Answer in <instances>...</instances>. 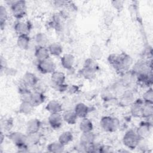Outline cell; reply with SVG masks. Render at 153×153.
<instances>
[{
	"mask_svg": "<svg viewBox=\"0 0 153 153\" xmlns=\"http://www.w3.org/2000/svg\"><path fill=\"white\" fill-rule=\"evenodd\" d=\"M100 124L102 128L105 131L114 132L119 127L120 121L115 117L104 116L102 117L100 121Z\"/></svg>",
	"mask_w": 153,
	"mask_h": 153,
	"instance_id": "obj_1",
	"label": "cell"
},
{
	"mask_svg": "<svg viewBox=\"0 0 153 153\" xmlns=\"http://www.w3.org/2000/svg\"><path fill=\"white\" fill-rule=\"evenodd\" d=\"M140 138L137 134L136 131L133 130H129L127 131L123 137V144L128 148L130 149H134L137 147V145L140 142Z\"/></svg>",
	"mask_w": 153,
	"mask_h": 153,
	"instance_id": "obj_2",
	"label": "cell"
},
{
	"mask_svg": "<svg viewBox=\"0 0 153 153\" xmlns=\"http://www.w3.org/2000/svg\"><path fill=\"white\" fill-rule=\"evenodd\" d=\"M132 63L133 60L131 56L126 53H122L119 54L118 63L114 68L117 72L121 75L129 70Z\"/></svg>",
	"mask_w": 153,
	"mask_h": 153,
	"instance_id": "obj_3",
	"label": "cell"
},
{
	"mask_svg": "<svg viewBox=\"0 0 153 153\" xmlns=\"http://www.w3.org/2000/svg\"><path fill=\"white\" fill-rule=\"evenodd\" d=\"M10 8L14 17L17 19L23 18L26 14V4L24 1L10 2Z\"/></svg>",
	"mask_w": 153,
	"mask_h": 153,
	"instance_id": "obj_4",
	"label": "cell"
},
{
	"mask_svg": "<svg viewBox=\"0 0 153 153\" xmlns=\"http://www.w3.org/2000/svg\"><path fill=\"white\" fill-rule=\"evenodd\" d=\"M37 68L41 73L44 74H52L56 71V64L50 57L41 61H38Z\"/></svg>",
	"mask_w": 153,
	"mask_h": 153,
	"instance_id": "obj_5",
	"label": "cell"
},
{
	"mask_svg": "<svg viewBox=\"0 0 153 153\" xmlns=\"http://www.w3.org/2000/svg\"><path fill=\"white\" fill-rule=\"evenodd\" d=\"M132 71L136 75H148L152 73L151 65L145 61H139L136 62L132 69Z\"/></svg>",
	"mask_w": 153,
	"mask_h": 153,
	"instance_id": "obj_6",
	"label": "cell"
},
{
	"mask_svg": "<svg viewBox=\"0 0 153 153\" xmlns=\"http://www.w3.org/2000/svg\"><path fill=\"white\" fill-rule=\"evenodd\" d=\"M152 126V124L149 123L148 121H142L139 124L136 132L140 139L144 140L149 136L151 132Z\"/></svg>",
	"mask_w": 153,
	"mask_h": 153,
	"instance_id": "obj_7",
	"label": "cell"
},
{
	"mask_svg": "<svg viewBox=\"0 0 153 153\" xmlns=\"http://www.w3.org/2000/svg\"><path fill=\"white\" fill-rule=\"evenodd\" d=\"M10 140L17 147L27 145L26 134L19 131H13L10 133L8 136Z\"/></svg>",
	"mask_w": 153,
	"mask_h": 153,
	"instance_id": "obj_8",
	"label": "cell"
},
{
	"mask_svg": "<svg viewBox=\"0 0 153 153\" xmlns=\"http://www.w3.org/2000/svg\"><path fill=\"white\" fill-rule=\"evenodd\" d=\"M134 96L132 91L127 90L121 94L119 105L123 107L130 106L134 101Z\"/></svg>",
	"mask_w": 153,
	"mask_h": 153,
	"instance_id": "obj_9",
	"label": "cell"
},
{
	"mask_svg": "<svg viewBox=\"0 0 153 153\" xmlns=\"http://www.w3.org/2000/svg\"><path fill=\"white\" fill-rule=\"evenodd\" d=\"M39 79L33 73L26 72L24 74L21 79V82L29 88L34 87L38 82Z\"/></svg>",
	"mask_w": 153,
	"mask_h": 153,
	"instance_id": "obj_10",
	"label": "cell"
},
{
	"mask_svg": "<svg viewBox=\"0 0 153 153\" xmlns=\"http://www.w3.org/2000/svg\"><path fill=\"white\" fill-rule=\"evenodd\" d=\"M14 29L18 35H29L31 29V25L29 22L18 21L15 23Z\"/></svg>",
	"mask_w": 153,
	"mask_h": 153,
	"instance_id": "obj_11",
	"label": "cell"
},
{
	"mask_svg": "<svg viewBox=\"0 0 153 153\" xmlns=\"http://www.w3.org/2000/svg\"><path fill=\"white\" fill-rule=\"evenodd\" d=\"M144 102L142 99H137L130 105V114L135 118L142 117V107Z\"/></svg>",
	"mask_w": 153,
	"mask_h": 153,
	"instance_id": "obj_12",
	"label": "cell"
},
{
	"mask_svg": "<svg viewBox=\"0 0 153 153\" xmlns=\"http://www.w3.org/2000/svg\"><path fill=\"white\" fill-rule=\"evenodd\" d=\"M121 75V78L120 79V82L125 87H129L132 83L134 82V81H136V76L132 70H128Z\"/></svg>",
	"mask_w": 153,
	"mask_h": 153,
	"instance_id": "obj_13",
	"label": "cell"
},
{
	"mask_svg": "<svg viewBox=\"0 0 153 153\" xmlns=\"http://www.w3.org/2000/svg\"><path fill=\"white\" fill-rule=\"evenodd\" d=\"M48 121L50 126L54 129L60 128L63 124V117L60 113L50 114L48 118Z\"/></svg>",
	"mask_w": 153,
	"mask_h": 153,
	"instance_id": "obj_14",
	"label": "cell"
},
{
	"mask_svg": "<svg viewBox=\"0 0 153 153\" xmlns=\"http://www.w3.org/2000/svg\"><path fill=\"white\" fill-rule=\"evenodd\" d=\"M66 76L62 72L55 71L51 74V81L56 87L65 84Z\"/></svg>",
	"mask_w": 153,
	"mask_h": 153,
	"instance_id": "obj_15",
	"label": "cell"
},
{
	"mask_svg": "<svg viewBox=\"0 0 153 153\" xmlns=\"http://www.w3.org/2000/svg\"><path fill=\"white\" fill-rule=\"evenodd\" d=\"M50 53L47 47L36 46L35 50V57L37 61H41L50 57Z\"/></svg>",
	"mask_w": 153,
	"mask_h": 153,
	"instance_id": "obj_16",
	"label": "cell"
},
{
	"mask_svg": "<svg viewBox=\"0 0 153 153\" xmlns=\"http://www.w3.org/2000/svg\"><path fill=\"white\" fill-rule=\"evenodd\" d=\"M60 62L63 68L67 70H71L74 66L75 62V57L71 54H65L61 57Z\"/></svg>",
	"mask_w": 153,
	"mask_h": 153,
	"instance_id": "obj_17",
	"label": "cell"
},
{
	"mask_svg": "<svg viewBox=\"0 0 153 153\" xmlns=\"http://www.w3.org/2000/svg\"><path fill=\"white\" fill-rule=\"evenodd\" d=\"M74 110L78 118H81L87 117V115L90 112V108L85 103L82 102L77 103L75 105Z\"/></svg>",
	"mask_w": 153,
	"mask_h": 153,
	"instance_id": "obj_18",
	"label": "cell"
},
{
	"mask_svg": "<svg viewBox=\"0 0 153 153\" xmlns=\"http://www.w3.org/2000/svg\"><path fill=\"white\" fill-rule=\"evenodd\" d=\"M45 109L50 114L60 113L63 110L62 104L56 100H51L48 102Z\"/></svg>",
	"mask_w": 153,
	"mask_h": 153,
	"instance_id": "obj_19",
	"label": "cell"
},
{
	"mask_svg": "<svg viewBox=\"0 0 153 153\" xmlns=\"http://www.w3.org/2000/svg\"><path fill=\"white\" fill-rule=\"evenodd\" d=\"M41 126V122L37 118H32L26 123L27 133L39 132Z\"/></svg>",
	"mask_w": 153,
	"mask_h": 153,
	"instance_id": "obj_20",
	"label": "cell"
},
{
	"mask_svg": "<svg viewBox=\"0 0 153 153\" xmlns=\"http://www.w3.org/2000/svg\"><path fill=\"white\" fill-rule=\"evenodd\" d=\"M42 135L39 132L27 133L26 134V144L29 146H33L38 145L41 141Z\"/></svg>",
	"mask_w": 153,
	"mask_h": 153,
	"instance_id": "obj_21",
	"label": "cell"
},
{
	"mask_svg": "<svg viewBox=\"0 0 153 153\" xmlns=\"http://www.w3.org/2000/svg\"><path fill=\"white\" fill-rule=\"evenodd\" d=\"M45 100V96L44 93L38 91H33L32 93L30 102L35 106H38L42 104Z\"/></svg>",
	"mask_w": 153,
	"mask_h": 153,
	"instance_id": "obj_22",
	"label": "cell"
},
{
	"mask_svg": "<svg viewBox=\"0 0 153 153\" xmlns=\"http://www.w3.org/2000/svg\"><path fill=\"white\" fill-rule=\"evenodd\" d=\"M62 117L64 121L66 123L72 125L76 123L78 117L74 110H66L62 114Z\"/></svg>",
	"mask_w": 153,
	"mask_h": 153,
	"instance_id": "obj_23",
	"label": "cell"
},
{
	"mask_svg": "<svg viewBox=\"0 0 153 153\" xmlns=\"http://www.w3.org/2000/svg\"><path fill=\"white\" fill-rule=\"evenodd\" d=\"M95 137V134L92 131L82 132L79 138V142L86 145H89L94 142Z\"/></svg>",
	"mask_w": 153,
	"mask_h": 153,
	"instance_id": "obj_24",
	"label": "cell"
},
{
	"mask_svg": "<svg viewBox=\"0 0 153 153\" xmlns=\"http://www.w3.org/2000/svg\"><path fill=\"white\" fill-rule=\"evenodd\" d=\"M90 58L97 61L102 59L103 56V51L101 47L97 44H93L90 49Z\"/></svg>",
	"mask_w": 153,
	"mask_h": 153,
	"instance_id": "obj_25",
	"label": "cell"
},
{
	"mask_svg": "<svg viewBox=\"0 0 153 153\" xmlns=\"http://www.w3.org/2000/svg\"><path fill=\"white\" fill-rule=\"evenodd\" d=\"M30 37L29 35H18L17 45L22 50H27L29 47Z\"/></svg>",
	"mask_w": 153,
	"mask_h": 153,
	"instance_id": "obj_26",
	"label": "cell"
},
{
	"mask_svg": "<svg viewBox=\"0 0 153 153\" xmlns=\"http://www.w3.org/2000/svg\"><path fill=\"white\" fill-rule=\"evenodd\" d=\"M48 49L50 54L53 56H59L63 52V47L59 42H53L50 44L48 47Z\"/></svg>",
	"mask_w": 153,
	"mask_h": 153,
	"instance_id": "obj_27",
	"label": "cell"
},
{
	"mask_svg": "<svg viewBox=\"0 0 153 153\" xmlns=\"http://www.w3.org/2000/svg\"><path fill=\"white\" fill-rule=\"evenodd\" d=\"M47 150L50 152L60 153L64 151L65 146L62 145L59 140L50 143L47 146Z\"/></svg>",
	"mask_w": 153,
	"mask_h": 153,
	"instance_id": "obj_28",
	"label": "cell"
},
{
	"mask_svg": "<svg viewBox=\"0 0 153 153\" xmlns=\"http://www.w3.org/2000/svg\"><path fill=\"white\" fill-rule=\"evenodd\" d=\"M33 108L34 106L30 102H22L19 108V111L20 114L29 115L33 111Z\"/></svg>",
	"mask_w": 153,
	"mask_h": 153,
	"instance_id": "obj_29",
	"label": "cell"
},
{
	"mask_svg": "<svg viewBox=\"0 0 153 153\" xmlns=\"http://www.w3.org/2000/svg\"><path fill=\"white\" fill-rule=\"evenodd\" d=\"M79 129L82 132L90 131L93 129V124L92 121L87 117L82 118L79 123Z\"/></svg>",
	"mask_w": 153,
	"mask_h": 153,
	"instance_id": "obj_30",
	"label": "cell"
},
{
	"mask_svg": "<svg viewBox=\"0 0 153 153\" xmlns=\"http://www.w3.org/2000/svg\"><path fill=\"white\" fill-rule=\"evenodd\" d=\"M72 133L70 131H65L60 134L59 136L58 140L64 146L67 145L73 140Z\"/></svg>",
	"mask_w": 153,
	"mask_h": 153,
	"instance_id": "obj_31",
	"label": "cell"
},
{
	"mask_svg": "<svg viewBox=\"0 0 153 153\" xmlns=\"http://www.w3.org/2000/svg\"><path fill=\"white\" fill-rule=\"evenodd\" d=\"M35 41L38 46L46 47L49 39L48 36L45 33L39 32L35 35Z\"/></svg>",
	"mask_w": 153,
	"mask_h": 153,
	"instance_id": "obj_32",
	"label": "cell"
},
{
	"mask_svg": "<svg viewBox=\"0 0 153 153\" xmlns=\"http://www.w3.org/2000/svg\"><path fill=\"white\" fill-rule=\"evenodd\" d=\"M84 68L88 69L90 71H92L96 73V72L99 70V67L98 64L97 63L96 61L92 59L91 58H88L87 59L84 63Z\"/></svg>",
	"mask_w": 153,
	"mask_h": 153,
	"instance_id": "obj_33",
	"label": "cell"
},
{
	"mask_svg": "<svg viewBox=\"0 0 153 153\" xmlns=\"http://www.w3.org/2000/svg\"><path fill=\"white\" fill-rule=\"evenodd\" d=\"M153 115V104L144 103L142 107V118H148L152 117Z\"/></svg>",
	"mask_w": 153,
	"mask_h": 153,
	"instance_id": "obj_34",
	"label": "cell"
},
{
	"mask_svg": "<svg viewBox=\"0 0 153 153\" xmlns=\"http://www.w3.org/2000/svg\"><path fill=\"white\" fill-rule=\"evenodd\" d=\"M8 19V12L5 7L1 5L0 7V25L1 27L3 29L5 26L6 21Z\"/></svg>",
	"mask_w": 153,
	"mask_h": 153,
	"instance_id": "obj_35",
	"label": "cell"
},
{
	"mask_svg": "<svg viewBox=\"0 0 153 153\" xmlns=\"http://www.w3.org/2000/svg\"><path fill=\"white\" fill-rule=\"evenodd\" d=\"M142 100L144 103L153 104V90L152 88H148V90L143 94Z\"/></svg>",
	"mask_w": 153,
	"mask_h": 153,
	"instance_id": "obj_36",
	"label": "cell"
},
{
	"mask_svg": "<svg viewBox=\"0 0 153 153\" xmlns=\"http://www.w3.org/2000/svg\"><path fill=\"white\" fill-rule=\"evenodd\" d=\"M81 75L86 79H93L96 76V72L90 71L85 68H82V69L80 71Z\"/></svg>",
	"mask_w": 153,
	"mask_h": 153,
	"instance_id": "obj_37",
	"label": "cell"
},
{
	"mask_svg": "<svg viewBox=\"0 0 153 153\" xmlns=\"http://www.w3.org/2000/svg\"><path fill=\"white\" fill-rule=\"evenodd\" d=\"M118 60H119V54H111L110 55H109L108 57V61L109 63L111 66H112L114 68H115L117 65L118 63Z\"/></svg>",
	"mask_w": 153,
	"mask_h": 153,
	"instance_id": "obj_38",
	"label": "cell"
},
{
	"mask_svg": "<svg viewBox=\"0 0 153 153\" xmlns=\"http://www.w3.org/2000/svg\"><path fill=\"white\" fill-rule=\"evenodd\" d=\"M88 146V145H86L79 142V143L75 146L74 148L76 150V151H77L78 152H87Z\"/></svg>",
	"mask_w": 153,
	"mask_h": 153,
	"instance_id": "obj_39",
	"label": "cell"
},
{
	"mask_svg": "<svg viewBox=\"0 0 153 153\" xmlns=\"http://www.w3.org/2000/svg\"><path fill=\"white\" fill-rule=\"evenodd\" d=\"M124 2L123 1H120V0L111 1L112 5L118 11L122 10L124 7Z\"/></svg>",
	"mask_w": 153,
	"mask_h": 153,
	"instance_id": "obj_40",
	"label": "cell"
},
{
	"mask_svg": "<svg viewBox=\"0 0 153 153\" xmlns=\"http://www.w3.org/2000/svg\"><path fill=\"white\" fill-rule=\"evenodd\" d=\"M13 120L11 119V118H8V119H6L3 122H2V124H1V126H4V128L5 130H10L12 126H13Z\"/></svg>",
	"mask_w": 153,
	"mask_h": 153,
	"instance_id": "obj_41",
	"label": "cell"
},
{
	"mask_svg": "<svg viewBox=\"0 0 153 153\" xmlns=\"http://www.w3.org/2000/svg\"><path fill=\"white\" fill-rule=\"evenodd\" d=\"M33 88L35 91H38L44 93V91L46 89V85L44 83L39 82V81H38V82Z\"/></svg>",
	"mask_w": 153,
	"mask_h": 153,
	"instance_id": "obj_42",
	"label": "cell"
},
{
	"mask_svg": "<svg viewBox=\"0 0 153 153\" xmlns=\"http://www.w3.org/2000/svg\"><path fill=\"white\" fill-rule=\"evenodd\" d=\"M112 151H113L112 148L111 146H107V145H100L99 148V152L105 153V152H111Z\"/></svg>",
	"mask_w": 153,
	"mask_h": 153,
	"instance_id": "obj_43",
	"label": "cell"
},
{
	"mask_svg": "<svg viewBox=\"0 0 153 153\" xmlns=\"http://www.w3.org/2000/svg\"><path fill=\"white\" fill-rule=\"evenodd\" d=\"M7 68V63H6L5 59H4L2 57H1V71H2L3 70L5 71Z\"/></svg>",
	"mask_w": 153,
	"mask_h": 153,
	"instance_id": "obj_44",
	"label": "cell"
},
{
	"mask_svg": "<svg viewBox=\"0 0 153 153\" xmlns=\"http://www.w3.org/2000/svg\"><path fill=\"white\" fill-rule=\"evenodd\" d=\"M69 91L71 93H74L76 92V91L78 90V87L77 85H71V87H68V88Z\"/></svg>",
	"mask_w": 153,
	"mask_h": 153,
	"instance_id": "obj_45",
	"label": "cell"
},
{
	"mask_svg": "<svg viewBox=\"0 0 153 153\" xmlns=\"http://www.w3.org/2000/svg\"><path fill=\"white\" fill-rule=\"evenodd\" d=\"M4 133H3L2 131L1 130V134H0L1 144H2V142H3V140H4Z\"/></svg>",
	"mask_w": 153,
	"mask_h": 153,
	"instance_id": "obj_46",
	"label": "cell"
}]
</instances>
